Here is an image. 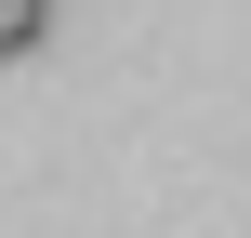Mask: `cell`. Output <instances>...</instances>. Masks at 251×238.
I'll use <instances>...</instances> for the list:
<instances>
[{
  "instance_id": "1",
  "label": "cell",
  "mask_w": 251,
  "mask_h": 238,
  "mask_svg": "<svg viewBox=\"0 0 251 238\" xmlns=\"http://www.w3.org/2000/svg\"><path fill=\"white\" fill-rule=\"evenodd\" d=\"M40 40H53V0H0V66L40 53Z\"/></svg>"
}]
</instances>
